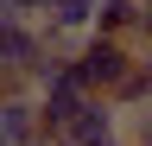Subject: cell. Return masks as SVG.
I'll return each instance as SVG.
<instances>
[{"label":"cell","mask_w":152,"mask_h":146,"mask_svg":"<svg viewBox=\"0 0 152 146\" xmlns=\"http://www.w3.org/2000/svg\"><path fill=\"white\" fill-rule=\"evenodd\" d=\"M38 57H45V32H38L32 19H0V70L26 76Z\"/></svg>","instance_id":"277c9868"},{"label":"cell","mask_w":152,"mask_h":146,"mask_svg":"<svg viewBox=\"0 0 152 146\" xmlns=\"http://www.w3.org/2000/svg\"><path fill=\"white\" fill-rule=\"evenodd\" d=\"M89 95H83V89H76V76H70V64H64V76H57V83H45V89H38V95H32V108H38V134H64V127L76 121V108H83Z\"/></svg>","instance_id":"3957f363"},{"label":"cell","mask_w":152,"mask_h":146,"mask_svg":"<svg viewBox=\"0 0 152 146\" xmlns=\"http://www.w3.org/2000/svg\"><path fill=\"white\" fill-rule=\"evenodd\" d=\"M89 32H102V38H127L133 51L146 45V32H152V0H95V26Z\"/></svg>","instance_id":"7a4b0ae2"},{"label":"cell","mask_w":152,"mask_h":146,"mask_svg":"<svg viewBox=\"0 0 152 146\" xmlns=\"http://www.w3.org/2000/svg\"><path fill=\"white\" fill-rule=\"evenodd\" d=\"M146 51H133L127 38H102V32H83V38L70 45V76H76V89H83V95H108L114 83L127 76L133 64H140Z\"/></svg>","instance_id":"6da1fadb"},{"label":"cell","mask_w":152,"mask_h":146,"mask_svg":"<svg viewBox=\"0 0 152 146\" xmlns=\"http://www.w3.org/2000/svg\"><path fill=\"white\" fill-rule=\"evenodd\" d=\"M102 102L114 108V114H146V102H152V64L140 57V64H133L127 76H121V83H114L108 95H102Z\"/></svg>","instance_id":"8992f818"},{"label":"cell","mask_w":152,"mask_h":146,"mask_svg":"<svg viewBox=\"0 0 152 146\" xmlns=\"http://www.w3.org/2000/svg\"><path fill=\"white\" fill-rule=\"evenodd\" d=\"M38 108L32 95H0V146H38Z\"/></svg>","instance_id":"5b68a950"},{"label":"cell","mask_w":152,"mask_h":146,"mask_svg":"<svg viewBox=\"0 0 152 146\" xmlns=\"http://www.w3.org/2000/svg\"><path fill=\"white\" fill-rule=\"evenodd\" d=\"M38 146H70V140H51V134H45V140H38Z\"/></svg>","instance_id":"52a82bcc"}]
</instances>
